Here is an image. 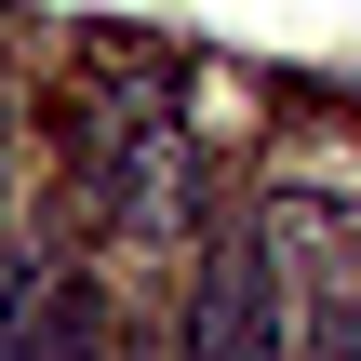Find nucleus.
Listing matches in <instances>:
<instances>
[{
  "label": "nucleus",
  "instance_id": "39448f33",
  "mask_svg": "<svg viewBox=\"0 0 361 361\" xmlns=\"http://www.w3.org/2000/svg\"><path fill=\"white\" fill-rule=\"evenodd\" d=\"M0 174H13V134H0Z\"/></svg>",
  "mask_w": 361,
  "mask_h": 361
},
{
  "label": "nucleus",
  "instance_id": "7ed1b4c3",
  "mask_svg": "<svg viewBox=\"0 0 361 361\" xmlns=\"http://www.w3.org/2000/svg\"><path fill=\"white\" fill-rule=\"evenodd\" d=\"M27 361H121V308H107L94 281H54V295H40V335H27Z\"/></svg>",
  "mask_w": 361,
  "mask_h": 361
},
{
  "label": "nucleus",
  "instance_id": "423d86ee",
  "mask_svg": "<svg viewBox=\"0 0 361 361\" xmlns=\"http://www.w3.org/2000/svg\"><path fill=\"white\" fill-rule=\"evenodd\" d=\"M348 361H361V322H348Z\"/></svg>",
  "mask_w": 361,
  "mask_h": 361
},
{
  "label": "nucleus",
  "instance_id": "f257e3e1",
  "mask_svg": "<svg viewBox=\"0 0 361 361\" xmlns=\"http://www.w3.org/2000/svg\"><path fill=\"white\" fill-rule=\"evenodd\" d=\"M188 361H295V281L268 214H214L188 268Z\"/></svg>",
  "mask_w": 361,
  "mask_h": 361
},
{
  "label": "nucleus",
  "instance_id": "20e7f679",
  "mask_svg": "<svg viewBox=\"0 0 361 361\" xmlns=\"http://www.w3.org/2000/svg\"><path fill=\"white\" fill-rule=\"evenodd\" d=\"M27 322H40V255L27 228H0V361H27Z\"/></svg>",
  "mask_w": 361,
  "mask_h": 361
},
{
  "label": "nucleus",
  "instance_id": "f03ea898",
  "mask_svg": "<svg viewBox=\"0 0 361 361\" xmlns=\"http://www.w3.org/2000/svg\"><path fill=\"white\" fill-rule=\"evenodd\" d=\"M67 161H80V201L121 214V228H161V214L188 201V134H174V107H147V94H94V107L67 121Z\"/></svg>",
  "mask_w": 361,
  "mask_h": 361
}]
</instances>
